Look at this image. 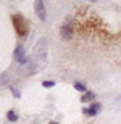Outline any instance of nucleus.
Segmentation results:
<instances>
[{
    "label": "nucleus",
    "mask_w": 121,
    "mask_h": 124,
    "mask_svg": "<svg viewBox=\"0 0 121 124\" xmlns=\"http://www.w3.org/2000/svg\"><path fill=\"white\" fill-rule=\"evenodd\" d=\"M11 23H13V28H15V31H16V34H18L19 37H26L28 36L29 24H28V21H26V18H24L23 15L13 13L11 15Z\"/></svg>",
    "instance_id": "nucleus-1"
},
{
    "label": "nucleus",
    "mask_w": 121,
    "mask_h": 124,
    "mask_svg": "<svg viewBox=\"0 0 121 124\" xmlns=\"http://www.w3.org/2000/svg\"><path fill=\"white\" fill-rule=\"evenodd\" d=\"M34 11H36V15H37V18L40 21H45L47 19V11H45L44 0H34Z\"/></svg>",
    "instance_id": "nucleus-2"
},
{
    "label": "nucleus",
    "mask_w": 121,
    "mask_h": 124,
    "mask_svg": "<svg viewBox=\"0 0 121 124\" xmlns=\"http://www.w3.org/2000/svg\"><path fill=\"white\" fill-rule=\"evenodd\" d=\"M13 58L21 64L28 63V55H26V50H24L23 45H16V48H15V52H13Z\"/></svg>",
    "instance_id": "nucleus-3"
},
{
    "label": "nucleus",
    "mask_w": 121,
    "mask_h": 124,
    "mask_svg": "<svg viewBox=\"0 0 121 124\" xmlns=\"http://www.w3.org/2000/svg\"><path fill=\"white\" fill-rule=\"evenodd\" d=\"M100 110H102V105H100V103H92L89 108H84L82 113H84L86 116H95Z\"/></svg>",
    "instance_id": "nucleus-4"
},
{
    "label": "nucleus",
    "mask_w": 121,
    "mask_h": 124,
    "mask_svg": "<svg viewBox=\"0 0 121 124\" xmlns=\"http://www.w3.org/2000/svg\"><path fill=\"white\" fill-rule=\"evenodd\" d=\"M61 37L63 39H70L71 36H73V28H71V24L70 23H65L63 26H61Z\"/></svg>",
    "instance_id": "nucleus-5"
},
{
    "label": "nucleus",
    "mask_w": 121,
    "mask_h": 124,
    "mask_svg": "<svg viewBox=\"0 0 121 124\" xmlns=\"http://www.w3.org/2000/svg\"><path fill=\"white\" fill-rule=\"evenodd\" d=\"M94 98H95V95H94V92H86L81 95V103H89V101H94Z\"/></svg>",
    "instance_id": "nucleus-6"
},
{
    "label": "nucleus",
    "mask_w": 121,
    "mask_h": 124,
    "mask_svg": "<svg viewBox=\"0 0 121 124\" xmlns=\"http://www.w3.org/2000/svg\"><path fill=\"white\" fill-rule=\"evenodd\" d=\"M7 119L11 121V123H15V121H18V115H16L13 110H10L8 113H7Z\"/></svg>",
    "instance_id": "nucleus-7"
},
{
    "label": "nucleus",
    "mask_w": 121,
    "mask_h": 124,
    "mask_svg": "<svg viewBox=\"0 0 121 124\" xmlns=\"http://www.w3.org/2000/svg\"><path fill=\"white\" fill-rule=\"evenodd\" d=\"M74 89L78 92H82V93L87 92V90H86V84H82V82H74Z\"/></svg>",
    "instance_id": "nucleus-8"
},
{
    "label": "nucleus",
    "mask_w": 121,
    "mask_h": 124,
    "mask_svg": "<svg viewBox=\"0 0 121 124\" xmlns=\"http://www.w3.org/2000/svg\"><path fill=\"white\" fill-rule=\"evenodd\" d=\"M8 78H10L8 73H2V74H0V85H3V84L8 82Z\"/></svg>",
    "instance_id": "nucleus-9"
},
{
    "label": "nucleus",
    "mask_w": 121,
    "mask_h": 124,
    "mask_svg": "<svg viewBox=\"0 0 121 124\" xmlns=\"http://www.w3.org/2000/svg\"><path fill=\"white\" fill-rule=\"evenodd\" d=\"M42 85H44V87H53V85H55V82H53V81H44V82H42Z\"/></svg>",
    "instance_id": "nucleus-10"
},
{
    "label": "nucleus",
    "mask_w": 121,
    "mask_h": 124,
    "mask_svg": "<svg viewBox=\"0 0 121 124\" xmlns=\"http://www.w3.org/2000/svg\"><path fill=\"white\" fill-rule=\"evenodd\" d=\"M11 92L15 93V97H16V98H19V97H21V95H19V90H16L15 87H11Z\"/></svg>",
    "instance_id": "nucleus-11"
},
{
    "label": "nucleus",
    "mask_w": 121,
    "mask_h": 124,
    "mask_svg": "<svg viewBox=\"0 0 121 124\" xmlns=\"http://www.w3.org/2000/svg\"><path fill=\"white\" fill-rule=\"evenodd\" d=\"M48 124H58V123H55V121H50V123H48Z\"/></svg>",
    "instance_id": "nucleus-12"
},
{
    "label": "nucleus",
    "mask_w": 121,
    "mask_h": 124,
    "mask_svg": "<svg viewBox=\"0 0 121 124\" xmlns=\"http://www.w3.org/2000/svg\"><path fill=\"white\" fill-rule=\"evenodd\" d=\"M90 2H97V0H90Z\"/></svg>",
    "instance_id": "nucleus-13"
}]
</instances>
